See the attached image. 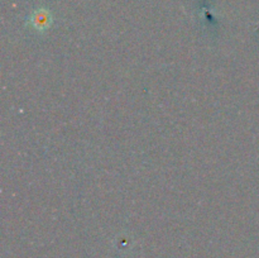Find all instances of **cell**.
Segmentation results:
<instances>
[{"mask_svg": "<svg viewBox=\"0 0 259 258\" xmlns=\"http://www.w3.org/2000/svg\"><path fill=\"white\" fill-rule=\"evenodd\" d=\"M30 20H32V24L35 29H47V27L50 25L51 22L50 13H48L47 10H37V12L32 15V19Z\"/></svg>", "mask_w": 259, "mask_h": 258, "instance_id": "obj_1", "label": "cell"}]
</instances>
